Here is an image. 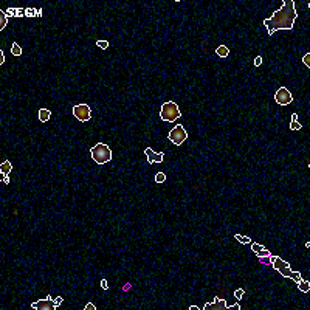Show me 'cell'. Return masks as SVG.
<instances>
[{
	"instance_id": "9c48e42d",
	"label": "cell",
	"mask_w": 310,
	"mask_h": 310,
	"mask_svg": "<svg viewBox=\"0 0 310 310\" xmlns=\"http://www.w3.org/2000/svg\"><path fill=\"white\" fill-rule=\"evenodd\" d=\"M228 309V304L225 299H220V298H216L212 302H208L203 306V310H223Z\"/></svg>"
},
{
	"instance_id": "3957f363",
	"label": "cell",
	"mask_w": 310,
	"mask_h": 310,
	"mask_svg": "<svg viewBox=\"0 0 310 310\" xmlns=\"http://www.w3.org/2000/svg\"><path fill=\"white\" fill-rule=\"evenodd\" d=\"M181 117V112H180V107L175 104L174 101H168L161 106L160 109V118L163 121H168V123H174Z\"/></svg>"
},
{
	"instance_id": "5b68a950",
	"label": "cell",
	"mask_w": 310,
	"mask_h": 310,
	"mask_svg": "<svg viewBox=\"0 0 310 310\" xmlns=\"http://www.w3.org/2000/svg\"><path fill=\"white\" fill-rule=\"evenodd\" d=\"M271 267H273V268H275V270H278L279 273H281V276H284V278H290V275H291L290 264H288V262H285L284 259L278 257V256H273V260H271Z\"/></svg>"
},
{
	"instance_id": "30bf717a",
	"label": "cell",
	"mask_w": 310,
	"mask_h": 310,
	"mask_svg": "<svg viewBox=\"0 0 310 310\" xmlns=\"http://www.w3.org/2000/svg\"><path fill=\"white\" fill-rule=\"evenodd\" d=\"M216 54L219 58H228L229 56V48L227 45H219L217 50H216Z\"/></svg>"
},
{
	"instance_id": "4316f807",
	"label": "cell",
	"mask_w": 310,
	"mask_h": 310,
	"mask_svg": "<svg viewBox=\"0 0 310 310\" xmlns=\"http://www.w3.org/2000/svg\"><path fill=\"white\" fill-rule=\"evenodd\" d=\"M96 45H98L99 48H102V50H106V48L109 47V42L107 40H98L96 42Z\"/></svg>"
},
{
	"instance_id": "52a82bcc",
	"label": "cell",
	"mask_w": 310,
	"mask_h": 310,
	"mask_svg": "<svg viewBox=\"0 0 310 310\" xmlns=\"http://www.w3.org/2000/svg\"><path fill=\"white\" fill-rule=\"evenodd\" d=\"M275 101L279 106H288V104H291V101H293V96H291V93L288 92L287 87H281V88H278V92L275 93Z\"/></svg>"
},
{
	"instance_id": "8fae6325",
	"label": "cell",
	"mask_w": 310,
	"mask_h": 310,
	"mask_svg": "<svg viewBox=\"0 0 310 310\" xmlns=\"http://www.w3.org/2000/svg\"><path fill=\"white\" fill-rule=\"evenodd\" d=\"M50 118H51V112L48 110V109H40L39 110V119L42 121V123H47Z\"/></svg>"
},
{
	"instance_id": "8992f818",
	"label": "cell",
	"mask_w": 310,
	"mask_h": 310,
	"mask_svg": "<svg viewBox=\"0 0 310 310\" xmlns=\"http://www.w3.org/2000/svg\"><path fill=\"white\" fill-rule=\"evenodd\" d=\"M73 115H75V118H78L81 121V123H86L92 118V110H90V107L87 104H78L73 107Z\"/></svg>"
},
{
	"instance_id": "277c9868",
	"label": "cell",
	"mask_w": 310,
	"mask_h": 310,
	"mask_svg": "<svg viewBox=\"0 0 310 310\" xmlns=\"http://www.w3.org/2000/svg\"><path fill=\"white\" fill-rule=\"evenodd\" d=\"M168 138H169V141L174 143L175 146H180L181 143H185L188 140V132L185 130V127L181 124H177L171 132L168 133Z\"/></svg>"
},
{
	"instance_id": "ba28073f",
	"label": "cell",
	"mask_w": 310,
	"mask_h": 310,
	"mask_svg": "<svg viewBox=\"0 0 310 310\" xmlns=\"http://www.w3.org/2000/svg\"><path fill=\"white\" fill-rule=\"evenodd\" d=\"M31 309L34 310H54L56 309V304H54V299H51V296L48 295L45 299H39L31 304Z\"/></svg>"
},
{
	"instance_id": "ac0fdd59",
	"label": "cell",
	"mask_w": 310,
	"mask_h": 310,
	"mask_svg": "<svg viewBox=\"0 0 310 310\" xmlns=\"http://www.w3.org/2000/svg\"><path fill=\"white\" fill-rule=\"evenodd\" d=\"M11 53H13L14 56H20L22 54V48H20V45L17 44V42H14V44L11 45Z\"/></svg>"
},
{
	"instance_id": "9a60e30c",
	"label": "cell",
	"mask_w": 310,
	"mask_h": 310,
	"mask_svg": "<svg viewBox=\"0 0 310 310\" xmlns=\"http://www.w3.org/2000/svg\"><path fill=\"white\" fill-rule=\"evenodd\" d=\"M144 154L147 155V163H149V165H152V163L155 161V152L152 150L150 147H146L144 149Z\"/></svg>"
},
{
	"instance_id": "2e32d148",
	"label": "cell",
	"mask_w": 310,
	"mask_h": 310,
	"mask_svg": "<svg viewBox=\"0 0 310 310\" xmlns=\"http://www.w3.org/2000/svg\"><path fill=\"white\" fill-rule=\"evenodd\" d=\"M234 239H236V240H239L240 244H244V245H248V244H251V239L248 237V236H240V234H236V236H234Z\"/></svg>"
},
{
	"instance_id": "cb8c5ba5",
	"label": "cell",
	"mask_w": 310,
	"mask_h": 310,
	"mask_svg": "<svg viewBox=\"0 0 310 310\" xmlns=\"http://www.w3.org/2000/svg\"><path fill=\"white\" fill-rule=\"evenodd\" d=\"M244 295H245V290L244 288H237V290L234 291V298H236V299H242V296H244Z\"/></svg>"
},
{
	"instance_id": "7402d4cb",
	"label": "cell",
	"mask_w": 310,
	"mask_h": 310,
	"mask_svg": "<svg viewBox=\"0 0 310 310\" xmlns=\"http://www.w3.org/2000/svg\"><path fill=\"white\" fill-rule=\"evenodd\" d=\"M264 245H260V244H251V250H253V253L256 254V253H259V251H262L264 250Z\"/></svg>"
},
{
	"instance_id": "5bb4252c",
	"label": "cell",
	"mask_w": 310,
	"mask_h": 310,
	"mask_svg": "<svg viewBox=\"0 0 310 310\" xmlns=\"http://www.w3.org/2000/svg\"><path fill=\"white\" fill-rule=\"evenodd\" d=\"M25 16H27V17H40V16H42V9L27 8V9H25Z\"/></svg>"
},
{
	"instance_id": "4dcf8cb0",
	"label": "cell",
	"mask_w": 310,
	"mask_h": 310,
	"mask_svg": "<svg viewBox=\"0 0 310 310\" xmlns=\"http://www.w3.org/2000/svg\"><path fill=\"white\" fill-rule=\"evenodd\" d=\"M101 287H102V290H107L109 288V282L106 281V279H101Z\"/></svg>"
},
{
	"instance_id": "7a4b0ae2",
	"label": "cell",
	"mask_w": 310,
	"mask_h": 310,
	"mask_svg": "<svg viewBox=\"0 0 310 310\" xmlns=\"http://www.w3.org/2000/svg\"><path fill=\"white\" fill-rule=\"evenodd\" d=\"M90 155L95 163L98 165H106L112 160V150L107 144L104 143H96L92 149H90Z\"/></svg>"
},
{
	"instance_id": "603a6c76",
	"label": "cell",
	"mask_w": 310,
	"mask_h": 310,
	"mask_svg": "<svg viewBox=\"0 0 310 310\" xmlns=\"http://www.w3.org/2000/svg\"><path fill=\"white\" fill-rule=\"evenodd\" d=\"M290 129L291 130H301L302 129V124H299L298 121H291V123H290Z\"/></svg>"
},
{
	"instance_id": "e0dca14e",
	"label": "cell",
	"mask_w": 310,
	"mask_h": 310,
	"mask_svg": "<svg viewBox=\"0 0 310 310\" xmlns=\"http://www.w3.org/2000/svg\"><path fill=\"white\" fill-rule=\"evenodd\" d=\"M8 23V16L5 11H0V29H3Z\"/></svg>"
},
{
	"instance_id": "f546056e",
	"label": "cell",
	"mask_w": 310,
	"mask_h": 310,
	"mask_svg": "<svg viewBox=\"0 0 310 310\" xmlns=\"http://www.w3.org/2000/svg\"><path fill=\"white\" fill-rule=\"evenodd\" d=\"M62 302H64V298H62V296H58L56 299H54V304H56V307H59Z\"/></svg>"
},
{
	"instance_id": "d6a6232c",
	"label": "cell",
	"mask_w": 310,
	"mask_h": 310,
	"mask_svg": "<svg viewBox=\"0 0 310 310\" xmlns=\"http://www.w3.org/2000/svg\"><path fill=\"white\" fill-rule=\"evenodd\" d=\"M5 64V56H3V51L0 50V65H3Z\"/></svg>"
},
{
	"instance_id": "f1b7e54d",
	"label": "cell",
	"mask_w": 310,
	"mask_h": 310,
	"mask_svg": "<svg viewBox=\"0 0 310 310\" xmlns=\"http://www.w3.org/2000/svg\"><path fill=\"white\" fill-rule=\"evenodd\" d=\"M260 65H262V58L256 56V58H254V67H260Z\"/></svg>"
},
{
	"instance_id": "484cf974",
	"label": "cell",
	"mask_w": 310,
	"mask_h": 310,
	"mask_svg": "<svg viewBox=\"0 0 310 310\" xmlns=\"http://www.w3.org/2000/svg\"><path fill=\"white\" fill-rule=\"evenodd\" d=\"M163 160H165V154H163V152H158V154H155V161H154V163H161Z\"/></svg>"
},
{
	"instance_id": "4fadbf2b",
	"label": "cell",
	"mask_w": 310,
	"mask_h": 310,
	"mask_svg": "<svg viewBox=\"0 0 310 310\" xmlns=\"http://www.w3.org/2000/svg\"><path fill=\"white\" fill-rule=\"evenodd\" d=\"M11 169H13V166H11V163L8 160L3 161L2 165H0V172H2V175H8L11 172Z\"/></svg>"
},
{
	"instance_id": "74e56055",
	"label": "cell",
	"mask_w": 310,
	"mask_h": 310,
	"mask_svg": "<svg viewBox=\"0 0 310 310\" xmlns=\"http://www.w3.org/2000/svg\"><path fill=\"white\" fill-rule=\"evenodd\" d=\"M127 288H130V284H126L124 287H123V290H127Z\"/></svg>"
},
{
	"instance_id": "44dd1931",
	"label": "cell",
	"mask_w": 310,
	"mask_h": 310,
	"mask_svg": "<svg viewBox=\"0 0 310 310\" xmlns=\"http://www.w3.org/2000/svg\"><path fill=\"white\" fill-rule=\"evenodd\" d=\"M290 279H293L295 282H299L301 279H302V276H301V273H299V271H291V275H290Z\"/></svg>"
},
{
	"instance_id": "7c38bea8",
	"label": "cell",
	"mask_w": 310,
	"mask_h": 310,
	"mask_svg": "<svg viewBox=\"0 0 310 310\" xmlns=\"http://www.w3.org/2000/svg\"><path fill=\"white\" fill-rule=\"evenodd\" d=\"M298 284V290L299 291H304V293H309L310 291V282L309 281H304V279H301L299 282H296Z\"/></svg>"
},
{
	"instance_id": "d4e9b609",
	"label": "cell",
	"mask_w": 310,
	"mask_h": 310,
	"mask_svg": "<svg viewBox=\"0 0 310 310\" xmlns=\"http://www.w3.org/2000/svg\"><path fill=\"white\" fill-rule=\"evenodd\" d=\"M302 62H304V65L307 67V68H310V53H307V54H304L302 56Z\"/></svg>"
},
{
	"instance_id": "d6986e66",
	"label": "cell",
	"mask_w": 310,
	"mask_h": 310,
	"mask_svg": "<svg viewBox=\"0 0 310 310\" xmlns=\"http://www.w3.org/2000/svg\"><path fill=\"white\" fill-rule=\"evenodd\" d=\"M271 260H273V254H268V256L259 257V262L264 264V265H271Z\"/></svg>"
},
{
	"instance_id": "d590c367",
	"label": "cell",
	"mask_w": 310,
	"mask_h": 310,
	"mask_svg": "<svg viewBox=\"0 0 310 310\" xmlns=\"http://www.w3.org/2000/svg\"><path fill=\"white\" fill-rule=\"evenodd\" d=\"M291 121H298V113H293V115H291Z\"/></svg>"
},
{
	"instance_id": "83f0119b",
	"label": "cell",
	"mask_w": 310,
	"mask_h": 310,
	"mask_svg": "<svg viewBox=\"0 0 310 310\" xmlns=\"http://www.w3.org/2000/svg\"><path fill=\"white\" fill-rule=\"evenodd\" d=\"M268 254H271V253H270L268 250H267V248H264V250H262V251H259V253H256V256H257V257H262V256H268Z\"/></svg>"
},
{
	"instance_id": "836d02e7",
	"label": "cell",
	"mask_w": 310,
	"mask_h": 310,
	"mask_svg": "<svg viewBox=\"0 0 310 310\" xmlns=\"http://www.w3.org/2000/svg\"><path fill=\"white\" fill-rule=\"evenodd\" d=\"M228 309H236V310H240V306H239V304H234V306H229V304H228Z\"/></svg>"
},
{
	"instance_id": "1f68e13d",
	"label": "cell",
	"mask_w": 310,
	"mask_h": 310,
	"mask_svg": "<svg viewBox=\"0 0 310 310\" xmlns=\"http://www.w3.org/2000/svg\"><path fill=\"white\" fill-rule=\"evenodd\" d=\"M84 310H96V307L93 306V304H92V302H87V306H86V307H84Z\"/></svg>"
},
{
	"instance_id": "ffe728a7",
	"label": "cell",
	"mask_w": 310,
	"mask_h": 310,
	"mask_svg": "<svg viewBox=\"0 0 310 310\" xmlns=\"http://www.w3.org/2000/svg\"><path fill=\"white\" fill-rule=\"evenodd\" d=\"M165 180H166V174L165 172H157L155 174V181L157 183H163Z\"/></svg>"
},
{
	"instance_id": "8d00e7d4",
	"label": "cell",
	"mask_w": 310,
	"mask_h": 310,
	"mask_svg": "<svg viewBox=\"0 0 310 310\" xmlns=\"http://www.w3.org/2000/svg\"><path fill=\"white\" fill-rule=\"evenodd\" d=\"M199 309H200V307H197V306H191V307H189V310H199Z\"/></svg>"
},
{
	"instance_id": "6da1fadb",
	"label": "cell",
	"mask_w": 310,
	"mask_h": 310,
	"mask_svg": "<svg viewBox=\"0 0 310 310\" xmlns=\"http://www.w3.org/2000/svg\"><path fill=\"white\" fill-rule=\"evenodd\" d=\"M296 17L298 13L295 8V2L293 0H284L282 6L278 11H275L270 19L264 20V25L267 27L268 36H273L275 31H279V29H291L295 25Z\"/></svg>"
},
{
	"instance_id": "e575fe53",
	"label": "cell",
	"mask_w": 310,
	"mask_h": 310,
	"mask_svg": "<svg viewBox=\"0 0 310 310\" xmlns=\"http://www.w3.org/2000/svg\"><path fill=\"white\" fill-rule=\"evenodd\" d=\"M2 181H3V183H9V177H8V175H3V180Z\"/></svg>"
}]
</instances>
